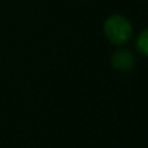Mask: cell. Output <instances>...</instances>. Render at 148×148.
I'll return each instance as SVG.
<instances>
[{
  "mask_svg": "<svg viewBox=\"0 0 148 148\" xmlns=\"http://www.w3.org/2000/svg\"><path fill=\"white\" fill-rule=\"evenodd\" d=\"M103 30H105L106 38L115 45H121L132 36L131 23L128 22L127 17H124L121 14L109 16L103 25Z\"/></svg>",
  "mask_w": 148,
  "mask_h": 148,
  "instance_id": "cell-1",
  "label": "cell"
},
{
  "mask_svg": "<svg viewBox=\"0 0 148 148\" xmlns=\"http://www.w3.org/2000/svg\"><path fill=\"white\" fill-rule=\"evenodd\" d=\"M137 48H138V50L141 53H144V55L148 56V29L143 30L140 33V36L137 39Z\"/></svg>",
  "mask_w": 148,
  "mask_h": 148,
  "instance_id": "cell-3",
  "label": "cell"
},
{
  "mask_svg": "<svg viewBox=\"0 0 148 148\" xmlns=\"http://www.w3.org/2000/svg\"><path fill=\"white\" fill-rule=\"evenodd\" d=\"M134 65H135V58L131 53V50L119 49V50H116L115 55L112 56V66L116 71L127 72V71L132 69Z\"/></svg>",
  "mask_w": 148,
  "mask_h": 148,
  "instance_id": "cell-2",
  "label": "cell"
}]
</instances>
